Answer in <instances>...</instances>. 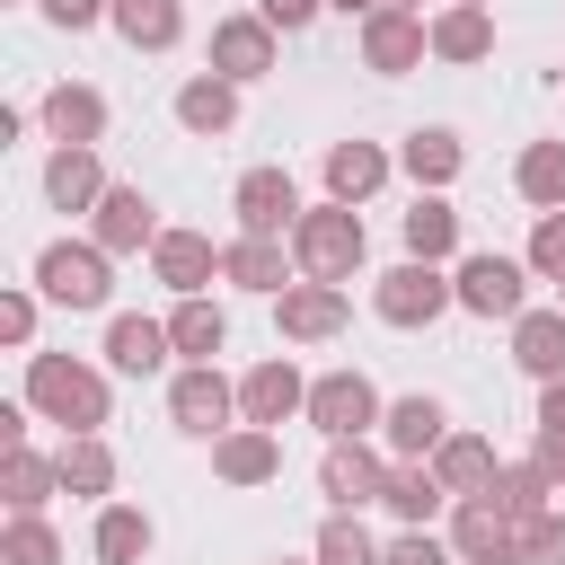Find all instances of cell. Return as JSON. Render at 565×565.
Masks as SVG:
<instances>
[{
	"mask_svg": "<svg viewBox=\"0 0 565 565\" xmlns=\"http://www.w3.org/2000/svg\"><path fill=\"white\" fill-rule=\"evenodd\" d=\"M53 459H62V494H88V503H106V494H115V450H106L97 433H71Z\"/></svg>",
	"mask_w": 565,
	"mask_h": 565,
	"instance_id": "4dcf8cb0",
	"label": "cell"
},
{
	"mask_svg": "<svg viewBox=\"0 0 565 565\" xmlns=\"http://www.w3.org/2000/svg\"><path fill=\"white\" fill-rule=\"evenodd\" d=\"M35 124H44L53 141H106V97H97L88 79H62V88H44Z\"/></svg>",
	"mask_w": 565,
	"mask_h": 565,
	"instance_id": "7402d4cb",
	"label": "cell"
},
{
	"mask_svg": "<svg viewBox=\"0 0 565 565\" xmlns=\"http://www.w3.org/2000/svg\"><path fill=\"white\" fill-rule=\"evenodd\" d=\"M318 9H327V0H256V18H265L274 35H300V26L318 18Z\"/></svg>",
	"mask_w": 565,
	"mask_h": 565,
	"instance_id": "ee69618b",
	"label": "cell"
},
{
	"mask_svg": "<svg viewBox=\"0 0 565 565\" xmlns=\"http://www.w3.org/2000/svg\"><path fill=\"white\" fill-rule=\"evenodd\" d=\"M380 565H459V547H450V539H433V530H415V521H406V530H397V539H388V547H380Z\"/></svg>",
	"mask_w": 565,
	"mask_h": 565,
	"instance_id": "60d3db41",
	"label": "cell"
},
{
	"mask_svg": "<svg viewBox=\"0 0 565 565\" xmlns=\"http://www.w3.org/2000/svg\"><path fill=\"white\" fill-rule=\"evenodd\" d=\"M0 335H9V344L35 335V291H0Z\"/></svg>",
	"mask_w": 565,
	"mask_h": 565,
	"instance_id": "f6af8a7d",
	"label": "cell"
},
{
	"mask_svg": "<svg viewBox=\"0 0 565 565\" xmlns=\"http://www.w3.org/2000/svg\"><path fill=\"white\" fill-rule=\"evenodd\" d=\"M150 512L141 503H97V565H141L150 556Z\"/></svg>",
	"mask_w": 565,
	"mask_h": 565,
	"instance_id": "836d02e7",
	"label": "cell"
},
{
	"mask_svg": "<svg viewBox=\"0 0 565 565\" xmlns=\"http://www.w3.org/2000/svg\"><path fill=\"white\" fill-rule=\"evenodd\" d=\"M397 168L415 177V194H441V185H450V177L468 168V150H459V132H450V124H424V132H406Z\"/></svg>",
	"mask_w": 565,
	"mask_h": 565,
	"instance_id": "603a6c76",
	"label": "cell"
},
{
	"mask_svg": "<svg viewBox=\"0 0 565 565\" xmlns=\"http://www.w3.org/2000/svg\"><path fill=\"white\" fill-rule=\"evenodd\" d=\"M380 441H388V459H433L441 441H450V406L441 397H397L388 415H380Z\"/></svg>",
	"mask_w": 565,
	"mask_h": 565,
	"instance_id": "d6986e66",
	"label": "cell"
},
{
	"mask_svg": "<svg viewBox=\"0 0 565 565\" xmlns=\"http://www.w3.org/2000/svg\"><path fill=\"white\" fill-rule=\"evenodd\" d=\"M26 406L62 433H97L106 424V371H88L71 353H26Z\"/></svg>",
	"mask_w": 565,
	"mask_h": 565,
	"instance_id": "6da1fadb",
	"label": "cell"
},
{
	"mask_svg": "<svg viewBox=\"0 0 565 565\" xmlns=\"http://www.w3.org/2000/svg\"><path fill=\"white\" fill-rule=\"evenodd\" d=\"M168 335H177V353H185V362H212V353L230 344V318H221L203 291H185V300L168 309Z\"/></svg>",
	"mask_w": 565,
	"mask_h": 565,
	"instance_id": "e575fe53",
	"label": "cell"
},
{
	"mask_svg": "<svg viewBox=\"0 0 565 565\" xmlns=\"http://www.w3.org/2000/svg\"><path fill=\"white\" fill-rule=\"evenodd\" d=\"M212 71H221V79H238V88H247V79H265V71H274V26H265L256 9L221 18V26H212Z\"/></svg>",
	"mask_w": 565,
	"mask_h": 565,
	"instance_id": "e0dca14e",
	"label": "cell"
},
{
	"mask_svg": "<svg viewBox=\"0 0 565 565\" xmlns=\"http://www.w3.org/2000/svg\"><path fill=\"white\" fill-rule=\"evenodd\" d=\"M388 9H424V0H388Z\"/></svg>",
	"mask_w": 565,
	"mask_h": 565,
	"instance_id": "c3c4849f",
	"label": "cell"
},
{
	"mask_svg": "<svg viewBox=\"0 0 565 565\" xmlns=\"http://www.w3.org/2000/svg\"><path fill=\"white\" fill-rule=\"evenodd\" d=\"M0 565H62V530L44 512H9V539H0Z\"/></svg>",
	"mask_w": 565,
	"mask_h": 565,
	"instance_id": "f35d334b",
	"label": "cell"
},
{
	"mask_svg": "<svg viewBox=\"0 0 565 565\" xmlns=\"http://www.w3.org/2000/svg\"><path fill=\"white\" fill-rule=\"evenodd\" d=\"M35 291L62 300V309H106V300H115V256H106L97 238H53V247L35 256Z\"/></svg>",
	"mask_w": 565,
	"mask_h": 565,
	"instance_id": "3957f363",
	"label": "cell"
},
{
	"mask_svg": "<svg viewBox=\"0 0 565 565\" xmlns=\"http://www.w3.org/2000/svg\"><path fill=\"white\" fill-rule=\"evenodd\" d=\"M212 477H221V486H274V477H282L274 424H230V433L212 441Z\"/></svg>",
	"mask_w": 565,
	"mask_h": 565,
	"instance_id": "2e32d148",
	"label": "cell"
},
{
	"mask_svg": "<svg viewBox=\"0 0 565 565\" xmlns=\"http://www.w3.org/2000/svg\"><path fill=\"white\" fill-rule=\"evenodd\" d=\"M327 9H344V18H371V9H388V0H327Z\"/></svg>",
	"mask_w": 565,
	"mask_h": 565,
	"instance_id": "7dc6e473",
	"label": "cell"
},
{
	"mask_svg": "<svg viewBox=\"0 0 565 565\" xmlns=\"http://www.w3.org/2000/svg\"><path fill=\"white\" fill-rule=\"evenodd\" d=\"M539 433H565V380H539Z\"/></svg>",
	"mask_w": 565,
	"mask_h": 565,
	"instance_id": "bcb514c9",
	"label": "cell"
},
{
	"mask_svg": "<svg viewBox=\"0 0 565 565\" xmlns=\"http://www.w3.org/2000/svg\"><path fill=\"white\" fill-rule=\"evenodd\" d=\"M512 185H521V203L565 212V141H530V150H521V168H512Z\"/></svg>",
	"mask_w": 565,
	"mask_h": 565,
	"instance_id": "8d00e7d4",
	"label": "cell"
},
{
	"mask_svg": "<svg viewBox=\"0 0 565 565\" xmlns=\"http://www.w3.org/2000/svg\"><path fill=\"white\" fill-rule=\"evenodd\" d=\"M371 309H380L388 327H433L441 309H459V291H450V274H441V265L406 256V265H388V274L371 282Z\"/></svg>",
	"mask_w": 565,
	"mask_h": 565,
	"instance_id": "5b68a950",
	"label": "cell"
},
{
	"mask_svg": "<svg viewBox=\"0 0 565 565\" xmlns=\"http://www.w3.org/2000/svg\"><path fill=\"white\" fill-rule=\"evenodd\" d=\"M106 26H115L132 53H168V44L185 35V9H177V0H115Z\"/></svg>",
	"mask_w": 565,
	"mask_h": 565,
	"instance_id": "83f0119b",
	"label": "cell"
},
{
	"mask_svg": "<svg viewBox=\"0 0 565 565\" xmlns=\"http://www.w3.org/2000/svg\"><path fill=\"white\" fill-rule=\"evenodd\" d=\"M397 230H406V256H424V265H441V256L459 247V212H450L441 194H415V212H406Z\"/></svg>",
	"mask_w": 565,
	"mask_h": 565,
	"instance_id": "d590c367",
	"label": "cell"
},
{
	"mask_svg": "<svg viewBox=\"0 0 565 565\" xmlns=\"http://www.w3.org/2000/svg\"><path fill=\"white\" fill-rule=\"evenodd\" d=\"M450 547H459V565H512V512L494 494H459L450 503Z\"/></svg>",
	"mask_w": 565,
	"mask_h": 565,
	"instance_id": "9a60e30c",
	"label": "cell"
},
{
	"mask_svg": "<svg viewBox=\"0 0 565 565\" xmlns=\"http://www.w3.org/2000/svg\"><path fill=\"white\" fill-rule=\"evenodd\" d=\"M177 124H185V132H203V141H212V132H230V124H238V79L194 71V79L177 88Z\"/></svg>",
	"mask_w": 565,
	"mask_h": 565,
	"instance_id": "484cf974",
	"label": "cell"
},
{
	"mask_svg": "<svg viewBox=\"0 0 565 565\" xmlns=\"http://www.w3.org/2000/svg\"><path fill=\"white\" fill-rule=\"evenodd\" d=\"M88 238H97L106 256H141V247H159V203H150L141 185H106L97 212H88Z\"/></svg>",
	"mask_w": 565,
	"mask_h": 565,
	"instance_id": "30bf717a",
	"label": "cell"
},
{
	"mask_svg": "<svg viewBox=\"0 0 565 565\" xmlns=\"http://www.w3.org/2000/svg\"><path fill=\"white\" fill-rule=\"evenodd\" d=\"M512 362L530 380H565V309H521L512 318Z\"/></svg>",
	"mask_w": 565,
	"mask_h": 565,
	"instance_id": "cb8c5ba5",
	"label": "cell"
},
{
	"mask_svg": "<svg viewBox=\"0 0 565 565\" xmlns=\"http://www.w3.org/2000/svg\"><path fill=\"white\" fill-rule=\"evenodd\" d=\"M486 53H494V9L450 0V9L433 18V62H486Z\"/></svg>",
	"mask_w": 565,
	"mask_h": 565,
	"instance_id": "d4e9b609",
	"label": "cell"
},
{
	"mask_svg": "<svg viewBox=\"0 0 565 565\" xmlns=\"http://www.w3.org/2000/svg\"><path fill=\"white\" fill-rule=\"evenodd\" d=\"M494 468H503V459H494V441H486V433H450V441L433 450V477H441L450 494H486V486H494Z\"/></svg>",
	"mask_w": 565,
	"mask_h": 565,
	"instance_id": "f1b7e54d",
	"label": "cell"
},
{
	"mask_svg": "<svg viewBox=\"0 0 565 565\" xmlns=\"http://www.w3.org/2000/svg\"><path fill=\"white\" fill-rule=\"evenodd\" d=\"M424 53H433V26H424V9H371V18H362V62H371L380 79L415 71Z\"/></svg>",
	"mask_w": 565,
	"mask_h": 565,
	"instance_id": "8fae6325",
	"label": "cell"
},
{
	"mask_svg": "<svg viewBox=\"0 0 565 565\" xmlns=\"http://www.w3.org/2000/svg\"><path fill=\"white\" fill-rule=\"evenodd\" d=\"M530 274L565 282V212H539V230H530Z\"/></svg>",
	"mask_w": 565,
	"mask_h": 565,
	"instance_id": "b9f144b4",
	"label": "cell"
},
{
	"mask_svg": "<svg viewBox=\"0 0 565 565\" xmlns=\"http://www.w3.org/2000/svg\"><path fill=\"white\" fill-rule=\"evenodd\" d=\"M309 556H318V565H380V539L362 530V512H327Z\"/></svg>",
	"mask_w": 565,
	"mask_h": 565,
	"instance_id": "74e56055",
	"label": "cell"
},
{
	"mask_svg": "<svg viewBox=\"0 0 565 565\" xmlns=\"http://www.w3.org/2000/svg\"><path fill=\"white\" fill-rule=\"evenodd\" d=\"M556 309H565V282H556Z\"/></svg>",
	"mask_w": 565,
	"mask_h": 565,
	"instance_id": "f907efd6",
	"label": "cell"
},
{
	"mask_svg": "<svg viewBox=\"0 0 565 565\" xmlns=\"http://www.w3.org/2000/svg\"><path fill=\"white\" fill-rule=\"evenodd\" d=\"M168 353H177L168 318H141V309H115V318H106V362H115L124 380H150Z\"/></svg>",
	"mask_w": 565,
	"mask_h": 565,
	"instance_id": "ac0fdd59",
	"label": "cell"
},
{
	"mask_svg": "<svg viewBox=\"0 0 565 565\" xmlns=\"http://www.w3.org/2000/svg\"><path fill=\"white\" fill-rule=\"evenodd\" d=\"M238 415H247V424H291V415H309V380H300V362H291V353L256 362V371L238 380Z\"/></svg>",
	"mask_w": 565,
	"mask_h": 565,
	"instance_id": "5bb4252c",
	"label": "cell"
},
{
	"mask_svg": "<svg viewBox=\"0 0 565 565\" xmlns=\"http://www.w3.org/2000/svg\"><path fill=\"white\" fill-rule=\"evenodd\" d=\"M0 494H9V512H44L53 494H62V459H44V450H9V468H0Z\"/></svg>",
	"mask_w": 565,
	"mask_h": 565,
	"instance_id": "1f68e13d",
	"label": "cell"
},
{
	"mask_svg": "<svg viewBox=\"0 0 565 565\" xmlns=\"http://www.w3.org/2000/svg\"><path fill=\"white\" fill-rule=\"evenodd\" d=\"M380 185H388V150L380 141H335L327 150V194L335 203H371Z\"/></svg>",
	"mask_w": 565,
	"mask_h": 565,
	"instance_id": "4316f807",
	"label": "cell"
},
{
	"mask_svg": "<svg viewBox=\"0 0 565 565\" xmlns=\"http://www.w3.org/2000/svg\"><path fill=\"white\" fill-rule=\"evenodd\" d=\"M150 274L185 300V291H203L212 274H221V247L203 238V230H159V247H150Z\"/></svg>",
	"mask_w": 565,
	"mask_h": 565,
	"instance_id": "44dd1931",
	"label": "cell"
},
{
	"mask_svg": "<svg viewBox=\"0 0 565 565\" xmlns=\"http://www.w3.org/2000/svg\"><path fill=\"white\" fill-rule=\"evenodd\" d=\"M168 415H177V433L221 441V433H230V415H238V388L221 380V362H185V371L168 380Z\"/></svg>",
	"mask_w": 565,
	"mask_h": 565,
	"instance_id": "52a82bcc",
	"label": "cell"
},
{
	"mask_svg": "<svg viewBox=\"0 0 565 565\" xmlns=\"http://www.w3.org/2000/svg\"><path fill=\"white\" fill-rule=\"evenodd\" d=\"M35 9H44V18L62 26V35H79V26H97V18L115 9V0H35Z\"/></svg>",
	"mask_w": 565,
	"mask_h": 565,
	"instance_id": "7bdbcfd3",
	"label": "cell"
},
{
	"mask_svg": "<svg viewBox=\"0 0 565 565\" xmlns=\"http://www.w3.org/2000/svg\"><path fill=\"white\" fill-rule=\"evenodd\" d=\"M512 565H565V512L556 503L530 512V521H512Z\"/></svg>",
	"mask_w": 565,
	"mask_h": 565,
	"instance_id": "ab89813d",
	"label": "cell"
},
{
	"mask_svg": "<svg viewBox=\"0 0 565 565\" xmlns=\"http://www.w3.org/2000/svg\"><path fill=\"white\" fill-rule=\"evenodd\" d=\"M230 212H238V230H256V238H291V221H300L309 203H300L291 168H247L238 194H230Z\"/></svg>",
	"mask_w": 565,
	"mask_h": 565,
	"instance_id": "9c48e42d",
	"label": "cell"
},
{
	"mask_svg": "<svg viewBox=\"0 0 565 565\" xmlns=\"http://www.w3.org/2000/svg\"><path fill=\"white\" fill-rule=\"evenodd\" d=\"M291 238H256V230H238L230 247H221V282H238V291H256V300H274V291H291Z\"/></svg>",
	"mask_w": 565,
	"mask_h": 565,
	"instance_id": "7c38bea8",
	"label": "cell"
},
{
	"mask_svg": "<svg viewBox=\"0 0 565 565\" xmlns=\"http://www.w3.org/2000/svg\"><path fill=\"white\" fill-rule=\"evenodd\" d=\"M477 9H494V0H477Z\"/></svg>",
	"mask_w": 565,
	"mask_h": 565,
	"instance_id": "816d5d0a",
	"label": "cell"
},
{
	"mask_svg": "<svg viewBox=\"0 0 565 565\" xmlns=\"http://www.w3.org/2000/svg\"><path fill=\"white\" fill-rule=\"evenodd\" d=\"M274 327H282L291 344H327V335L344 327V282H318V274H300L291 291H274Z\"/></svg>",
	"mask_w": 565,
	"mask_h": 565,
	"instance_id": "4fadbf2b",
	"label": "cell"
},
{
	"mask_svg": "<svg viewBox=\"0 0 565 565\" xmlns=\"http://www.w3.org/2000/svg\"><path fill=\"white\" fill-rule=\"evenodd\" d=\"M274 565H300V556H274ZM309 565H318V556H309Z\"/></svg>",
	"mask_w": 565,
	"mask_h": 565,
	"instance_id": "681fc988",
	"label": "cell"
},
{
	"mask_svg": "<svg viewBox=\"0 0 565 565\" xmlns=\"http://www.w3.org/2000/svg\"><path fill=\"white\" fill-rule=\"evenodd\" d=\"M44 194H53V212H97V194H106L97 141H53V159H44Z\"/></svg>",
	"mask_w": 565,
	"mask_h": 565,
	"instance_id": "ffe728a7",
	"label": "cell"
},
{
	"mask_svg": "<svg viewBox=\"0 0 565 565\" xmlns=\"http://www.w3.org/2000/svg\"><path fill=\"white\" fill-rule=\"evenodd\" d=\"M380 388L362 380V371H318L309 380V424L327 433V441H362V433H380Z\"/></svg>",
	"mask_w": 565,
	"mask_h": 565,
	"instance_id": "8992f818",
	"label": "cell"
},
{
	"mask_svg": "<svg viewBox=\"0 0 565 565\" xmlns=\"http://www.w3.org/2000/svg\"><path fill=\"white\" fill-rule=\"evenodd\" d=\"M388 468H397V459H380L371 433H362V441H327V459H318V494H327L335 512H362V503L388 494Z\"/></svg>",
	"mask_w": 565,
	"mask_h": 565,
	"instance_id": "ba28073f",
	"label": "cell"
},
{
	"mask_svg": "<svg viewBox=\"0 0 565 565\" xmlns=\"http://www.w3.org/2000/svg\"><path fill=\"white\" fill-rule=\"evenodd\" d=\"M450 291H459V309L468 318H521L530 309V256H459V274H450Z\"/></svg>",
	"mask_w": 565,
	"mask_h": 565,
	"instance_id": "277c9868",
	"label": "cell"
},
{
	"mask_svg": "<svg viewBox=\"0 0 565 565\" xmlns=\"http://www.w3.org/2000/svg\"><path fill=\"white\" fill-rule=\"evenodd\" d=\"M291 256H300V274H318V282H344V274H362V256H371V230H362V212L353 203H309L300 221H291Z\"/></svg>",
	"mask_w": 565,
	"mask_h": 565,
	"instance_id": "7a4b0ae2",
	"label": "cell"
},
{
	"mask_svg": "<svg viewBox=\"0 0 565 565\" xmlns=\"http://www.w3.org/2000/svg\"><path fill=\"white\" fill-rule=\"evenodd\" d=\"M380 503H388L397 521H415V530H424V521H433L441 503H459V494H450V486L433 477V459H397V468H388V494H380Z\"/></svg>",
	"mask_w": 565,
	"mask_h": 565,
	"instance_id": "f546056e",
	"label": "cell"
},
{
	"mask_svg": "<svg viewBox=\"0 0 565 565\" xmlns=\"http://www.w3.org/2000/svg\"><path fill=\"white\" fill-rule=\"evenodd\" d=\"M486 494H494V503H503L512 521H530V512H547V494H556V468H547L539 450H530V459H503Z\"/></svg>",
	"mask_w": 565,
	"mask_h": 565,
	"instance_id": "d6a6232c",
	"label": "cell"
}]
</instances>
